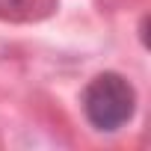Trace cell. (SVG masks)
<instances>
[{"label": "cell", "instance_id": "6da1fadb", "mask_svg": "<svg viewBox=\"0 0 151 151\" xmlns=\"http://www.w3.org/2000/svg\"><path fill=\"white\" fill-rule=\"evenodd\" d=\"M136 110V92L133 86L116 71H104L89 80L83 89V113L95 130L113 133L122 124L130 122Z\"/></svg>", "mask_w": 151, "mask_h": 151}, {"label": "cell", "instance_id": "7a4b0ae2", "mask_svg": "<svg viewBox=\"0 0 151 151\" xmlns=\"http://www.w3.org/2000/svg\"><path fill=\"white\" fill-rule=\"evenodd\" d=\"M56 6V0H0V18L3 21H39Z\"/></svg>", "mask_w": 151, "mask_h": 151}]
</instances>
